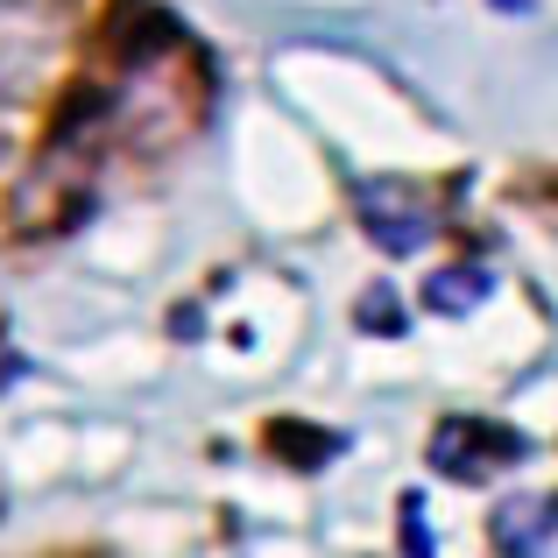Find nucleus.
<instances>
[{"label": "nucleus", "instance_id": "f257e3e1", "mask_svg": "<svg viewBox=\"0 0 558 558\" xmlns=\"http://www.w3.org/2000/svg\"><path fill=\"white\" fill-rule=\"evenodd\" d=\"M523 460V438L509 432V424H481V417H446L432 432V466L446 481H488V474H502V466H517Z\"/></svg>", "mask_w": 558, "mask_h": 558}, {"label": "nucleus", "instance_id": "f03ea898", "mask_svg": "<svg viewBox=\"0 0 558 558\" xmlns=\"http://www.w3.org/2000/svg\"><path fill=\"white\" fill-rule=\"evenodd\" d=\"M354 213H361V227L381 241V255H417V247L432 241V227H438L432 198H417V191L396 184V178H368L354 191Z\"/></svg>", "mask_w": 558, "mask_h": 558}, {"label": "nucleus", "instance_id": "7ed1b4c3", "mask_svg": "<svg viewBox=\"0 0 558 558\" xmlns=\"http://www.w3.org/2000/svg\"><path fill=\"white\" fill-rule=\"evenodd\" d=\"M558 531V502L551 495H509L502 509H495V545H502L509 558H545Z\"/></svg>", "mask_w": 558, "mask_h": 558}, {"label": "nucleus", "instance_id": "20e7f679", "mask_svg": "<svg viewBox=\"0 0 558 558\" xmlns=\"http://www.w3.org/2000/svg\"><path fill=\"white\" fill-rule=\"evenodd\" d=\"M488 290H495V269H488V262H446V269L424 276V304H432V312H446V318L474 312Z\"/></svg>", "mask_w": 558, "mask_h": 558}, {"label": "nucleus", "instance_id": "39448f33", "mask_svg": "<svg viewBox=\"0 0 558 558\" xmlns=\"http://www.w3.org/2000/svg\"><path fill=\"white\" fill-rule=\"evenodd\" d=\"M361 332H403V312H396L389 290H368V298H361Z\"/></svg>", "mask_w": 558, "mask_h": 558}]
</instances>
